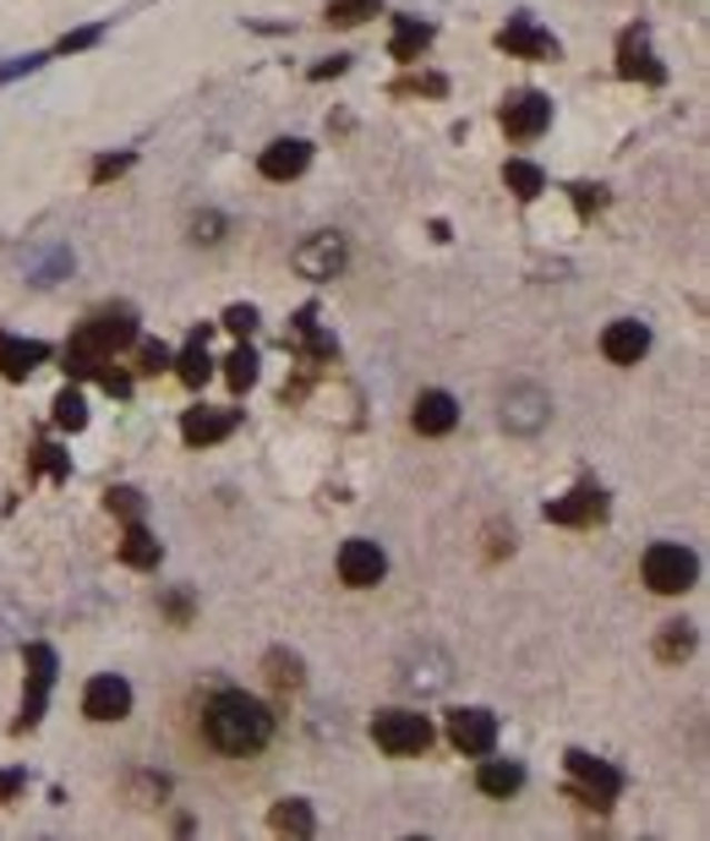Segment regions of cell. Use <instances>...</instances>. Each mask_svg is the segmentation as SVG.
I'll return each instance as SVG.
<instances>
[{"instance_id":"cell-1","label":"cell","mask_w":710,"mask_h":841,"mask_svg":"<svg viewBox=\"0 0 710 841\" xmlns=\"http://www.w3.org/2000/svg\"><path fill=\"white\" fill-rule=\"evenodd\" d=\"M273 732H279V715L268 711L258 694L230 689V683L197 689L192 711H187V738H192V749L197 754H208V760H224V765L262 760V754L273 749Z\"/></svg>"},{"instance_id":"cell-2","label":"cell","mask_w":710,"mask_h":841,"mask_svg":"<svg viewBox=\"0 0 710 841\" xmlns=\"http://www.w3.org/2000/svg\"><path fill=\"white\" fill-rule=\"evenodd\" d=\"M137 344V312L131 307H99L88 323L71 333L66 344V372L71 378H99V367H110L116 350Z\"/></svg>"},{"instance_id":"cell-3","label":"cell","mask_w":710,"mask_h":841,"mask_svg":"<svg viewBox=\"0 0 710 841\" xmlns=\"http://www.w3.org/2000/svg\"><path fill=\"white\" fill-rule=\"evenodd\" d=\"M640 574H646V584L656 595H683L700 580V558L683 541H656L646 552V563H640Z\"/></svg>"},{"instance_id":"cell-4","label":"cell","mask_w":710,"mask_h":841,"mask_svg":"<svg viewBox=\"0 0 710 841\" xmlns=\"http://www.w3.org/2000/svg\"><path fill=\"white\" fill-rule=\"evenodd\" d=\"M372 743L393 754V760H410V754H427L432 749V721L421 711H378L372 715Z\"/></svg>"},{"instance_id":"cell-5","label":"cell","mask_w":710,"mask_h":841,"mask_svg":"<svg viewBox=\"0 0 710 841\" xmlns=\"http://www.w3.org/2000/svg\"><path fill=\"white\" fill-rule=\"evenodd\" d=\"M569 798H580L584 809H612L618 803V792H623V777L607 765V760H596V754H584V749H569Z\"/></svg>"},{"instance_id":"cell-6","label":"cell","mask_w":710,"mask_h":841,"mask_svg":"<svg viewBox=\"0 0 710 841\" xmlns=\"http://www.w3.org/2000/svg\"><path fill=\"white\" fill-rule=\"evenodd\" d=\"M290 262H296V273H301V279H312V284H328V279H339V273H344V262H350V247H344V236H339V230H323V236L301 241V247L290 252Z\"/></svg>"},{"instance_id":"cell-7","label":"cell","mask_w":710,"mask_h":841,"mask_svg":"<svg viewBox=\"0 0 710 841\" xmlns=\"http://www.w3.org/2000/svg\"><path fill=\"white\" fill-rule=\"evenodd\" d=\"M498 121H503V131H509L514 142H536L541 131L552 127V99H547V93H536V88H519V93L503 99Z\"/></svg>"},{"instance_id":"cell-8","label":"cell","mask_w":710,"mask_h":841,"mask_svg":"<svg viewBox=\"0 0 710 841\" xmlns=\"http://www.w3.org/2000/svg\"><path fill=\"white\" fill-rule=\"evenodd\" d=\"M547 421H552V393L541 389V383H514V389L503 393V427L514 438H536Z\"/></svg>"},{"instance_id":"cell-9","label":"cell","mask_w":710,"mask_h":841,"mask_svg":"<svg viewBox=\"0 0 710 841\" xmlns=\"http://www.w3.org/2000/svg\"><path fill=\"white\" fill-rule=\"evenodd\" d=\"M56 650L50 645H28V694H22V715L11 732H33L39 715H44V700H50V683H56Z\"/></svg>"},{"instance_id":"cell-10","label":"cell","mask_w":710,"mask_h":841,"mask_svg":"<svg viewBox=\"0 0 710 841\" xmlns=\"http://www.w3.org/2000/svg\"><path fill=\"white\" fill-rule=\"evenodd\" d=\"M383 574H388V558L378 541L356 535V541L339 547V580L350 584V590H372V584H383Z\"/></svg>"},{"instance_id":"cell-11","label":"cell","mask_w":710,"mask_h":841,"mask_svg":"<svg viewBox=\"0 0 710 841\" xmlns=\"http://www.w3.org/2000/svg\"><path fill=\"white\" fill-rule=\"evenodd\" d=\"M498 50H503V56H519V61H558V39L541 33L530 11L509 17V28L498 33Z\"/></svg>"},{"instance_id":"cell-12","label":"cell","mask_w":710,"mask_h":841,"mask_svg":"<svg viewBox=\"0 0 710 841\" xmlns=\"http://www.w3.org/2000/svg\"><path fill=\"white\" fill-rule=\"evenodd\" d=\"M449 743L459 754H492L498 749V715L470 705V711H449Z\"/></svg>"},{"instance_id":"cell-13","label":"cell","mask_w":710,"mask_h":841,"mask_svg":"<svg viewBox=\"0 0 710 841\" xmlns=\"http://www.w3.org/2000/svg\"><path fill=\"white\" fill-rule=\"evenodd\" d=\"M82 715L88 721H127L131 715V683L116 672H99L88 689H82Z\"/></svg>"},{"instance_id":"cell-14","label":"cell","mask_w":710,"mask_h":841,"mask_svg":"<svg viewBox=\"0 0 710 841\" xmlns=\"http://www.w3.org/2000/svg\"><path fill=\"white\" fill-rule=\"evenodd\" d=\"M646 350H650V328L640 318H618V323L601 328V356L612 367H640Z\"/></svg>"},{"instance_id":"cell-15","label":"cell","mask_w":710,"mask_h":841,"mask_svg":"<svg viewBox=\"0 0 710 841\" xmlns=\"http://www.w3.org/2000/svg\"><path fill=\"white\" fill-rule=\"evenodd\" d=\"M547 519H552V524H574V530H584V524L607 519V492H601L596 481H580L569 498H552V503H547Z\"/></svg>"},{"instance_id":"cell-16","label":"cell","mask_w":710,"mask_h":841,"mask_svg":"<svg viewBox=\"0 0 710 841\" xmlns=\"http://www.w3.org/2000/svg\"><path fill=\"white\" fill-rule=\"evenodd\" d=\"M410 427H416L421 438H449L453 427H459V404H453V393H443V389L416 393V404H410Z\"/></svg>"},{"instance_id":"cell-17","label":"cell","mask_w":710,"mask_h":841,"mask_svg":"<svg viewBox=\"0 0 710 841\" xmlns=\"http://www.w3.org/2000/svg\"><path fill=\"white\" fill-rule=\"evenodd\" d=\"M44 361H50V344H44V339L0 333V378H6V383H28Z\"/></svg>"},{"instance_id":"cell-18","label":"cell","mask_w":710,"mask_h":841,"mask_svg":"<svg viewBox=\"0 0 710 841\" xmlns=\"http://www.w3.org/2000/svg\"><path fill=\"white\" fill-rule=\"evenodd\" d=\"M236 427H241V410H213V404H197V410H187V416H181V438H187L192 449L224 443Z\"/></svg>"},{"instance_id":"cell-19","label":"cell","mask_w":710,"mask_h":841,"mask_svg":"<svg viewBox=\"0 0 710 841\" xmlns=\"http://www.w3.org/2000/svg\"><path fill=\"white\" fill-rule=\"evenodd\" d=\"M307 164H312V142H301V137L268 142L262 159H258V170L268 176V181H296V176H307Z\"/></svg>"},{"instance_id":"cell-20","label":"cell","mask_w":710,"mask_h":841,"mask_svg":"<svg viewBox=\"0 0 710 841\" xmlns=\"http://www.w3.org/2000/svg\"><path fill=\"white\" fill-rule=\"evenodd\" d=\"M618 71H623L629 82H661V77H667V71L656 66V56H650L646 28H629V33L618 39Z\"/></svg>"},{"instance_id":"cell-21","label":"cell","mask_w":710,"mask_h":841,"mask_svg":"<svg viewBox=\"0 0 710 841\" xmlns=\"http://www.w3.org/2000/svg\"><path fill=\"white\" fill-rule=\"evenodd\" d=\"M449 678L453 661L443 650H421L416 661H404V689H416V694H438V689H449Z\"/></svg>"},{"instance_id":"cell-22","label":"cell","mask_w":710,"mask_h":841,"mask_svg":"<svg viewBox=\"0 0 710 841\" xmlns=\"http://www.w3.org/2000/svg\"><path fill=\"white\" fill-rule=\"evenodd\" d=\"M170 367H176V378H181L187 389H202V383L213 378V356H208V328H197L192 339H187V350H181V356H170Z\"/></svg>"},{"instance_id":"cell-23","label":"cell","mask_w":710,"mask_h":841,"mask_svg":"<svg viewBox=\"0 0 710 841\" xmlns=\"http://www.w3.org/2000/svg\"><path fill=\"white\" fill-rule=\"evenodd\" d=\"M159 558H164L159 535H153L142 519H127V535H121V563H127V569H159Z\"/></svg>"},{"instance_id":"cell-24","label":"cell","mask_w":710,"mask_h":841,"mask_svg":"<svg viewBox=\"0 0 710 841\" xmlns=\"http://www.w3.org/2000/svg\"><path fill=\"white\" fill-rule=\"evenodd\" d=\"M476 787H481L487 798H514L519 787H524V765H519V760H481Z\"/></svg>"},{"instance_id":"cell-25","label":"cell","mask_w":710,"mask_h":841,"mask_svg":"<svg viewBox=\"0 0 710 841\" xmlns=\"http://www.w3.org/2000/svg\"><path fill=\"white\" fill-rule=\"evenodd\" d=\"M268 825H273L279 837H312V831H318V814H312V803L284 798V803H273V809H268Z\"/></svg>"},{"instance_id":"cell-26","label":"cell","mask_w":710,"mask_h":841,"mask_svg":"<svg viewBox=\"0 0 710 841\" xmlns=\"http://www.w3.org/2000/svg\"><path fill=\"white\" fill-rule=\"evenodd\" d=\"M262 672H268V683H273L279 694H296V689L307 683V672H301V655H296V650H268V655H262Z\"/></svg>"},{"instance_id":"cell-27","label":"cell","mask_w":710,"mask_h":841,"mask_svg":"<svg viewBox=\"0 0 710 841\" xmlns=\"http://www.w3.org/2000/svg\"><path fill=\"white\" fill-rule=\"evenodd\" d=\"M432 22H421V17H399V33H393V61H421V50L432 44Z\"/></svg>"},{"instance_id":"cell-28","label":"cell","mask_w":710,"mask_h":841,"mask_svg":"<svg viewBox=\"0 0 710 841\" xmlns=\"http://www.w3.org/2000/svg\"><path fill=\"white\" fill-rule=\"evenodd\" d=\"M503 187H509L519 202H530V197L547 192V176H541V164H530V159H509V164H503Z\"/></svg>"},{"instance_id":"cell-29","label":"cell","mask_w":710,"mask_h":841,"mask_svg":"<svg viewBox=\"0 0 710 841\" xmlns=\"http://www.w3.org/2000/svg\"><path fill=\"white\" fill-rule=\"evenodd\" d=\"M224 383H230L236 393H247L252 383H258V350H252V344H241V350L224 356Z\"/></svg>"},{"instance_id":"cell-30","label":"cell","mask_w":710,"mask_h":841,"mask_svg":"<svg viewBox=\"0 0 710 841\" xmlns=\"http://www.w3.org/2000/svg\"><path fill=\"white\" fill-rule=\"evenodd\" d=\"M656 655H661V661H689V655H694V623H661Z\"/></svg>"},{"instance_id":"cell-31","label":"cell","mask_w":710,"mask_h":841,"mask_svg":"<svg viewBox=\"0 0 710 841\" xmlns=\"http://www.w3.org/2000/svg\"><path fill=\"white\" fill-rule=\"evenodd\" d=\"M66 273H71V252H66V247H50V252H39V258L28 262V279H33V284H56Z\"/></svg>"},{"instance_id":"cell-32","label":"cell","mask_w":710,"mask_h":841,"mask_svg":"<svg viewBox=\"0 0 710 841\" xmlns=\"http://www.w3.org/2000/svg\"><path fill=\"white\" fill-rule=\"evenodd\" d=\"M50 410H56V427H61V432H82V427H88V404H82L77 389H61Z\"/></svg>"},{"instance_id":"cell-33","label":"cell","mask_w":710,"mask_h":841,"mask_svg":"<svg viewBox=\"0 0 710 841\" xmlns=\"http://www.w3.org/2000/svg\"><path fill=\"white\" fill-rule=\"evenodd\" d=\"M378 6H383V0H328V22H333V28H356V22L378 17Z\"/></svg>"},{"instance_id":"cell-34","label":"cell","mask_w":710,"mask_h":841,"mask_svg":"<svg viewBox=\"0 0 710 841\" xmlns=\"http://www.w3.org/2000/svg\"><path fill=\"white\" fill-rule=\"evenodd\" d=\"M104 503H110V514L142 519V492H131V487H110V492H104Z\"/></svg>"},{"instance_id":"cell-35","label":"cell","mask_w":710,"mask_h":841,"mask_svg":"<svg viewBox=\"0 0 710 841\" xmlns=\"http://www.w3.org/2000/svg\"><path fill=\"white\" fill-rule=\"evenodd\" d=\"M164 367H170V350H164V344H153V339L137 344V372H142V378H153V372H164Z\"/></svg>"},{"instance_id":"cell-36","label":"cell","mask_w":710,"mask_h":841,"mask_svg":"<svg viewBox=\"0 0 710 841\" xmlns=\"http://www.w3.org/2000/svg\"><path fill=\"white\" fill-rule=\"evenodd\" d=\"M224 328L247 339V333L258 328V307H247V301H236V307H224Z\"/></svg>"},{"instance_id":"cell-37","label":"cell","mask_w":710,"mask_h":841,"mask_svg":"<svg viewBox=\"0 0 710 841\" xmlns=\"http://www.w3.org/2000/svg\"><path fill=\"white\" fill-rule=\"evenodd\" d=\"M131 164H137V153H110V159H99V164H93V181L104 187V181H116V176H127Z\"/></svg>"},{"instance_id":"cell-38","label":"cell","mask_w":710,"mask_h":841,"mask_svg":"<svg viewBox=\"0 0 710 841\" xmlns=\"http://www.w3.org/2000/svg\"><path fill=\"white\" fill-rule=\"evenodd\" d=\"M33 470H39V475H66L71 464H66V453L56 449V443H44V449H33Z\"/></svg>"},{"instance_id":"cell-39","label":"cell","mask_w":710,"mask_h":841,"mask_svg":"<svg viewBox=\"0 0 710 841\" xmlns=\"http://www.w3.org/2000/svg\"><path fill=\"white\" fill-rule=\"evenodd\" d=\"M574 208H580L584 219H590V213H601V208H607V187H590V181H580V187H574Z\"/></svg>"},{"instance_id":"cell-40","label":"cell","mask_w":710,"mask_h":841,"mask_svg":"<svg viewBox=\"0 0 710 841\" xmlns=\"http://www.w3.org/2000/svg\"><path fill=\"white\" fill-rule=\"evenodd\" d=\"M219 230H224V219H219V213H197L192 219V241L197 247H213V241H219Z\"/></svg>"},{"instance_id":"cell-41","label":"cell","mask_w":710,"mask_h":841,"mask_svg":"<svg viewBox=\"0 0 710 841\" xmlns=\"http://www.w3.org/2000/svg\"><path fill=\"white\" fill-rule=\"evenodd\" d=\"M99 33H104V28H82V33H66V39H61V56H71V50H88V44H99Z\"/></svg>"},{"instance_id":"cell-42","label":"cell","mask_w":710,"mask_h":841,"mask_svg":"<svg viewBox=\"0 0 710 841\" xmlns=\"http://www.w3.org/2000/svg\"><path fill=\"white\" fill-rule=\"evenodd\" d=\"M449 82L443 77H410V82H399V93H443Z\"/></svg>"},{"instance_id":"cell-43","label":"cell","mask_w":710,"mask_h":841,"mask_svg":"<svg viewBox=\"0 0 710 841\" xmlns=\"http://www.w3.org/2000/svg\"><path fill=\"white\" fill-rule=\"evenodd\" d=\"M28 787V771H0V803H11Z\"/></svg>"},{"instance_id":"cell-44","label":"cell","mask_w":710,"mask_h":841,"mask_svg":"<svg viewBox=\"0 0 710 841\" xmlns=\"http://www.w3.org/2000/svg\"><path fill=\"white\" fill-rule=\"evenodd\" d=\"M344 66H350V61H344V56H333V61H323V66H318V71H312V77H318V82H328V77H339Z\"/></svg>"}]
</instances>
